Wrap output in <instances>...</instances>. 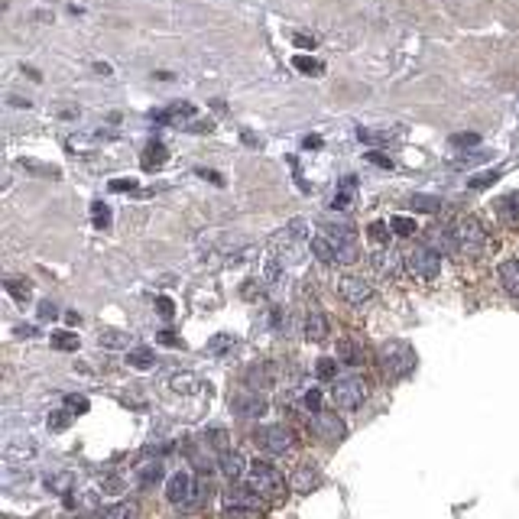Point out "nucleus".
<instances>
[{
    "mask_svg": "<svg viewBox=\"0 0 519 519\" xmlns=\"http://www.w3.org/2000/svg\"><path fill=\"white\" fill-rule=\"evenodd\" d=\"M451 230H454V263L477 267V263H484L490 257L493 237H490V228L477 214H458L451 221Z\"/></svg>",
    "mask_w": 519,
    "mask_h": 519,
    "instance_id": "obj_1",
    "label": "nucleus"
},
{
    "mask_svg": "<svg viewBox=\"0 0 519 519\" xmlns=\"http://www.w3.org/2000/svg\"><path fill=\"white\" fill-rule=\"evenodd\" d=\"M403 260H406V276L413 279L415 286L422 289H438L445 283V263L448 257L435 250V247H428L425 240H409L403 247Z\"/></svg>",
    "mask_w": 519,
    "mask_h": 519,
    "instance_id": "obj_2",
    "label": "nucleus"
},
{
    "mask_svg": "<svg viewBox=\"0 0 519 519\" xmlns=\"http://www.w3.org/2000/svg\"><path fill=\"white\" fill-rule=\"evenodd\" d=\"M374 370L380 376V383L393 386V383L406 380V376L415 370V351L406 341L393 337V341H383L374 354Z\"/></svg>",
    "mask_w": 519,
    "mask_h": 519,
    "instance_id": "obj_3",
    "label": "nucleus"
},
{
    "mask_svg": "<svg viewBox=\"0 0 519 519\" xmlns=\"http://www.w3.org/2000/svg\"><path fill=\"white\" fill-rule=\"evenodd\" d=\"M247 484H250V487L263 496V503H267L269 510L283 506L286 500H289V493H292V487L286 484L283 471H279L273 461H267V458L250 461V467H247Z\"/></svg>",
    "mask_w": 519,
    "mask_h": 519,
    "instance_id": "obj_4",
    "label": "nucleus"
},
{
    "mask_svg": "<svg viewBox=\"0 0 519 519\" xmlns=\"http://www.w3.org/2000/svg\"><path fill=\"white\" fill-rule=\"evenodd\" d=\"M253 442L257 448L267 454V458L276 461H286V458H296L298 448H302V438H298L296 425L289 422H269V425H260L253 432Z\"/></svg>",
    "mask_w": 519,
    "mask_h": 519,
    "instance_id": "obj_5",
    "label": "nucleus"
},
{
    "mask_svg": "<svg viewBox=\"0 0 519 519\" xmlns=\"http://www.w3.org/2000/svg\"><path fill=\"white\" fill-rule=\"evenodd\" d=\"M335 292H337V298H341L344 306H351V308H370V306H374V298H376L374 279L364 276V273H354V269L337 273Z\"/></svg>",
    "mask_w": 519,
    "mask_h": 519,
    "instance_id": "obj_6",
    "label": "nucleus"
},
{
    "mask_svg": "<svg viewBox=\"0 0 519 519\" xmlns=\"http://www.w3.org/2000/svg\"><path fill=\"white\" fill-rule=\"evenodd\" d=\"M328 396H331V406H335L337 413H357L360 406L367 403V396H370V383L357 374L337 376V380L331 383Z\"/></svg>",
    "mask_w": 519,
    "mask_h": 519,
    "instance_id": "obj_7",
    "label": "nucleus"
},
{
    "mask_svg": "<svg viewBox=\"0 0 519 519\" xmlns=\"http://www.w3.org/2000/svg\"><path fill=\"white\" fill-rule=\"evenodd\" d=\"M306 425H308V435L321 445H337V442H344V435H347V425H344V419L337 415V409L335 413H331V409H318V413H312L306 419Z\"/></svg>",
    "mask_w": 519,
    "mask_h": 519,
    "instance_id": "obj_8",
    "label": "nucleus"
},
{
    "mask_svg": "<svg viewBox=\"0 0 519 519\" xmlns=\"http://www.w3.org/2000/svg\"><path fill=\"white\" fill-rule=\"evenodd\" d=\"M370 269H374V279L399 283L406 276L403 250H396V247H374V250H370Z\"/></svg>",
    "mask_w": 519,
    "mask_h": 519,
    "instance_id": "obj_9",
    "label": "nucleus"
},
{
    "mask_svg": "<svg viewBox=\"0 0 519 519\" xmlns=\"http://www.w3.org/2000/svg\"><path fill=\"white\" fill-rule=\"evenodd\" d=\"M321 234L331 240V247H335V257H337V267H354L360 260V247H357V234H354V228H347V224H341V228H335V224H321Z\"/></svg>",
    "mask_w": 519,
    "mask_h": 519,
    "instance_id": "obj_10",
    "label": "nucleus"
},
{
    "mask_svg": "<svg viewBox=\"0 0 519 519\" xmlns=\"http://www.w3.org/2000/svg\"><path fill=\"white\" fill-rule=\"evenodd\" d=\"M230 409H234V415H240V419H263L269 409V399L263 389H240V393H234V399H230Z\"/></svg>",
    "mask_w": 519,
    "mask_h": 519,
    "instance_id": "obj_11",
    "label": "nucleus"
},
{
    "mask_svg": "<svg viewBox=\"0 0 519 519\" xmlns=\"http://www.w3.org/2000/svg\"><path fill=\"white\" fill-rule=\"evenodd\" d=\"M335 357L341 360V367H351V370H360V367L370 364V351L367 344L360 341L357 335H341L335 341Z\"/></svg>",
    "mask_w": 519,
    "mask_h": 519,
    "instance_id": "obj_12",
    "label": "nucleus"
},
{
    "mask_svg": "<svg viewBox=\"0 0 519 519\" xmlns=\"http://www.w3.org/2000/svg\"><path fill=\"white\" fill-rule=\"evenodd\" d=\"M493 283L506 298L519 302V257H503L493 267Z\"/></svg>",
    "mask_w": 519,
    "mask_h": 519,
    "instance_id": "obj_13",
    "label": "nucleus"
},
{
    "mask_svg": "<svg viewBox=\"0 0 519 519\" xmlns=\"http://www.w3.org/2000/svg\"><path fill=\"white\" fill-rule=\"evenodd\" d=\"M318 484H321V467L315 464V461H298V464L292 467L289 487H292V493H296V496L312 493Z\"/></svg>",
    "mask_w": 519,
    "mask_h": 519,
    "instance_id": "obj_14",
    "label": "nucleus"
},
{
    "mask_svg": "<svg viewBox=\"0 0 519 519\" xmlns=\"http://www.w3.org/2000/svg\"><path fill=\"white\" fill-rule=\"evenodd\" d=\"M199 493L195 490V477H191L189 471H176L172 477H169V487H166V500L172 506H189L191 496Z\"/></svg>",
    "mask_w": 519,
    "mask_h": 519,
    "instance_id": "obj_15",
    "label": "nucleus"
},
{
    "mask_svg": "<svg viewBox=\"0 0 519 519\" xmlns=\"http://www.w3.org/2000/svg\"><path fill=\"white\" fill-rule=\"evenodd\" d=\"M276 376H279V367H276L273 360H257V364L247 367L244 383L253 389H269L276 383Z\"/></svg>",
    "mask_w": 519,
    "mask_h": 519,
    "instance_id": "obj_16",
    "label": "nucleus"
},
{
    "mask_svg": "<svg viewBox=\"0 0 519 519\" xmlns=\"http://www.w3.org/2000/svg\"><path fill=\"white\" fill-rule=\"evenodd\" d=\"M493 218L503 224V228H519V195L516 191L500 195V199L493 201Z\"/></svg>",
    "mask_w": 519,
    "mask_h": 519,
    "instance_id": "obj_17",
    "label": "nucleus"
},
{
    "mask_svg": "<svg viewBox=\"0 0 519 519\" xmlns=\"http://www.w3.org/2000/svg\"><path fill=\"white\" fill-rule=\"evenodd\" d=\"M328 335H331L328 315L321 312V308H308V315H306V337L312 344H321V341H328Z\"/></svg>",
    "mask_w": 519,
    "mask_h": 519,
    "instance_id": "obj_18",
    "label": "nucleus"
},
{
    "mask_svg": "<svg viewBox=\"0 0 519 519\" xmlns=\"http://www.w3.org/2000/svg\"><path fill=\"white\" fill-rule=\"evenodd\" d=\"M247 467H250V464L244 461L240 451H224V454H218V471H221L228 481H234V484L247 474Z\"/></svg>",
    "mask_w": 519,
    "mask_h": 519,
    "instance_id": "obj_19",
    "label": "nucleus"
},
{
    "mask_svg": "<svg viewBox=\"0 0 519 519\" xmlns=\"http://www.w3.org/2000/svg\"><path fill=\"white\" fill-rule=\"evenodd\" d=\"M94 519H140V506L133 500H121V503H111V506H101L94 513Z\"/></svg>",
    "mask_w": 519,
    "mask_h": 519,
    "instance_id": "obj_20",
    "label": "nucleus"
},
{
    "mask_svg": "<svg viewBox=\"0 0 519 519\" xmlns=\"http://www.w3.org/2000/svg\"><path fill=\"white\" fill-rule=\"evenodd\" d=\"M166 160H169V150H166V143H160V140H153V143H146L143 156H140V166H143L146 172H153V169L166 166Z\"/></svg>",
    "mask_w": 519,
    "mask_h": 519,
    "instance_id": "obj_21",
    "label": "nucleus"
},
{
    "mask_svg": "<svg viewBox=\"0 0 519 519\" xmlns=\"http://www.w3.org/2000/svg\"><path fill=\"white\" fill-rule=\"evenodd\" d=\"M308 244H312V257L318 260V263H325V267H337V257H335V247H331V240L325 234H315L312 240H308Z\"/></svg>",
    "mask_w": 519,
    "mask_h": 519,
    "instance_id": "obj_22",
    "label": "nucleus"
},
{
    "mask_svg": "<svg viewBox=\"0 0 519 519\" xmlns=\"http://www.w3.org/2000/svg\"><path fill=\"white\" fill-rule=\"evenodd\" d=\"M221 519H267V506H237V503H224Z\"/></svg>",
    "mask_w": 519,
    "mask_h": 519,
    "instance_id": "obj_23",
    "label": "nucleus"
},
{
    "mask_svg": "<svg viewBox=\"0 0 519 519\" xmlns=\"http://www.w3.org/2000/svg\"><path fill=\"white\" fill-rule=\"evenodd\" d=\"M133 477H137L140 487H153V484L162 481V464H160V461H146V464L137 467V474H133Z\"/></svg>",
    "mask_w": 519,
    "mask_h": 519,
    "instance_id": "obj_24",
    "label": "nucleus"
},
{
    "mask_svg": "<svg viewBox=\"0 0 519 519\" xmlns=\"http://www.w3.org/2000/svg\"><path fill=\"white\" fill-rule=\"evenodd\" d=\"M389 228H393L396 237H409V240L419 234V221L409 218V214H393V218H389Z\"/></svg>",
    "mask_w": 519,
    "mask_h": 519,
    "instance_id": "obj_25",
    "label": "nucleus"
},
{
    "mask_svg": "<svg viewBox=\"0 0 519 519\" xmlns=\"http://www.w3.org/2000/svg\"><path fill=\"white\" fill-rule=\"evenodd\" d=\"M367 240L374 247H389V240H393V228H389L386 221H370L367 224Z\"/></svg>",
    "mask_w": 519,
    "mask_h": 519,
    "instance_id": "obj_26",
    "label": "nucleus"
},
{
    "mask_svg": "<svg viewBox=\"0 0 519 519\" xmlns=\"http://www.w3.org/2000/svg\"><path fill=\"white\" fill-rule=\"evenodd\" d=\"M127 364L137 367V370H150V367H156V354L150 351V347H133V351L127 354Z\"/></svg>",
    "mask_w": 519,
    "mask_h": 519,
    "instance_id": "obj_27",
    "label": "nucleus"
},
{
    "mask_svg": "<svg viewBox=\"0 0 519 519\" xmlns=\"http://www.w3.org/2000/svg\"><path fill=\"white\" fill-rule=\"evenodd\" d=\"M292 69H298L302 75H312V78L325 75V65H321L318 59H312V55H296V59H292Z\"/></svg>",
    "mask_w": 519,
    "mask_h": 519,
    "instance_id": "obj_28",
    "label": "nucleus"
},
{
    "mask_svg": "<svg viewBox=\"0 0 519 519\" xmlns=\"http://www.w3.org/2000/svg\"><path fill=\"white\" fill-rule=\"evenodd\" d=\"M337 364H341L337 357H318V364H315V376L325 380V383H335L337 380Z\"/></svg>",
    "mask_w": 519,
    "mask_h": 519,
    "instance_id": "obj_29",
    "label": "nucleus"
},
{
    "mask_svg": "<svg viewBox=\"0 0 519 519\" xmlns=\"http://www.w3.org/2000/svg\"><path fill=\"white\" fill-rule=\"evenodd\" d=\"M205 442L208 448L214 451V454H224V451H230V438L224 428H211V432H205Z\"/></svg>",
    "mask_w": 519,
    "mask_h": 519,
    "instance_id": "obj_30",
    "label": "nucleus"
},
{
    "mask_svg": "<svg viewBox=\"0 0 519 519\" xmlns=\"http://www.w3.org/2000/svg\"><path fill=\"white\" fill-rule=\"evenodd\" d=\"M7 292L16 298V302H26V298L33 296V286L26 283L23 276H10V279H7Z\"/></svg>",
    "mask_w": 519,
    "mask_h": 519,
    "instance_id": "obj_31",
    "label": "nucleus"
},
{
    "mask_svg": "<svg viewBox=\"0 0 519 519\" xmlns=\"http://www.w3.org/2000/svg\"><path fill=\"white\" fill-rule=\"evenodd\" d=\"M52 347L55 351H78V335L75 331H52Z\"/></svg>",
    "mask_w": 519,
    "mask_h": 519,
    "instance_id": "obj_32",
    "label": "nucleus"
},
{
    "mask_svg": "<svg viewBox=\"0 0 519 519\" xmlns=\"http://www.w3.org/2000/svg\"><path fill=\"white\" fill-rule=\"evenodd\" d=\"M130 337L123 335V331H101L98 335V344L101 347H107V351H117V347H127Z\"/></svg>",
    "mask_w": 519,
    "mask_h": 519,
    "instance_id": "obj_33",
    "label": "nucleus"
},
{
    "mask_svg": "<svg viewBox=\"0 0 519 519\" xmlns=\"http://www.w3.org/2000/svg\"><path fill=\"white\" fill-rule=\"evenodd\" d=\"M91 224L98 230L111 228V208H107L104 201H94V205H91Z\"/></svg>",
    "mask_w": 519,
    "mask_h": 519,
    "instance_id": "obj_34",
    "label": "nucleus"
},
{
    "mask_svg": "<svg viewBox=\"0 0 519 519\" xmlns=\"http://www.w3.org/2000/svg\"><path fill=\"white\" fill-rule=\"evenodd\" d=\"M409 205L415 208V211H428V214H435L438 208H442V201L438 199H428V195H413V201Z\"/></svg>",
    "mask_w": 519,
    "mask_h": 519,
    "instance_id": "obj_35",
    "label": "nucleus"
},
{
    "mask_svg": "<svg viewBox=\"0 0 519 519\" xmlns=\"http://www.w3.org/2000/svg\"><path fill=\"white\" fill-rule=\"evenodd\" d=\"M302 406H306V413L312 415V413H318L321 409V389H306V393H302Z\"/></svg>",
    "mask_w": 519,
    "mask_h": 519,
    "instance_id": "obj_36",
    "label": "nucleus"
},
{
    "mask_svg": "<svg viewBox=\"0 0 519 519\" xmlns=\"http://www.w3.org/2000/svg\"><path fill=\"white\" fill-rule=\"evenodd\" d=\"M23 169L26 172H39L43 179H59V169L55 166H43V162H33V160H23Z\"/></svg>",
    "mask_w": 519,
    "mask_h": 519,
    "instance_id": "obj_37",
    "label": "nucleus"
},
{
    "mask_svg": "<svg viewBox=\"0 0 519 519\" xmlns=\"http://www.w3.org/2000/svg\"><path fill=\"white\" fill-rule=\"evenodd\" d=\"M228 347H234V337H230V335H218V337L208 341V351H211V354H224Z\"/></svg>",
    "mask_w": 519,
    "mask_h": 519,
    "instance_id": "obj_38",
    "label": "nucleus"
},
{
    "mask_svg": "<svg viewBox=\"0 0 519 519\" xmlns=\"http://www.w3.org/2000/svg\"><path fill=\"white\" fill-rule=\"evenodd\" d=\"M496 179H500V169H493V172H484V176H477V179H471V189H487V185H493Z\"/></svg>",
    "mask_w": 519,
    "mask_h": 519,
    "instance_id": "obj_39",
    "label": "nucleus"
},
{
    "mask_svg": "<svg viewBox=\"0 0 519 519\" xmlns=\"http://www.w3.org/2000/svg\"><path fill=\"white\" fill-rule=\"evenodd\" d=\"M107 189L111 191H137V179H111Z\"/></svg>",
    "mask_w": 519,
    "mask_h": 519,
    "instance_id": "obj_40",
    "label": "nucleus"
},
{
    "mask_svg": "<svg viewBox=\"0 0 519 519\" xmlns=\"http://www.w3.org/2000/svg\"><path fill=\"white\" fill-rule=\"evenodd\" d=\"M65 409H69V413H88V399L84 396H65Z\"/></svg>",
    "mask_w": 519,
    "mask_h": 519,
    "instance_id": "obj_41",
    "label": "nucleus"
},
{
    "mask_svg": "<svg viewBox=\"0 0 519 519\" xmlns=\"http://www.w3.org/2000/svg\"><path fill=\"white\" fill-rule=\"evenodd\" d=\"M156 312H160L166 321L172 318V315H176V306H172V298H166V296H160V298H156Z\"/></svg>",
    "mask_w": 519,
    "mask_h": 519,
    "instance_id": "obj_42",
    "label": "nucleus"
},
{
    "mask_svg": "<svg viewBox=\"0 0 519 519\" xmlns=\"http://www.w3.org/2000/svg\"><path fill=\"white\" fill-rule=\"evenodd\" d=\"M477 143H481L477 133H454L451 137V146H477Z\"/></svg>",
    "mask_w": 519,
    "mask_h": 519,
    "instance_id": "obj_43",
    "label": "nucleus"
},
{
    "mask_svg": "<svg viewBox=\"0 0 519 519\" xmlns=\"http://www.w3.org/2000/svg\"><path fill=\"white\" fill-rule=\"evenodd\" d=\"M49 428L52 432H65L69 428V413H52L49 415Z\"/></svg>",
    "mask_w": 519,
    "mask_h": 519,
    "instance_id": "obj_44",
    "label": "nucleus"
},
{
    "mask_svg": "<svg viewBox=\"0 0 519 519\" xmlns=\"http://www.w3.org/2000/svg\"><path fill=\"white\" fill-rule=\"evenodd\" d=\"M367 162H374V166H380V169H393V160H389V156H383V153H376V150H370V153H367Z\"/></svg>",
    "mask_w": 519,
    "mask_h": 519,
    "instance_id": "obj_45",
    "label": "nucleus"
},
{
    "mask_svg": "<svg viewBox=\"0 0 519 519\" xmlns=\"http://www.w3.org/2000/svg\"><path fill=\"white\" fill-rule=\"evenodd\" d=\"M185 130H191V133H211L214 123L211 121H191V123H185Z\"/></svg>",
    "mask_w": 519,
    "mask_h": 519,
    "instance_id": "obj_46",
    "label": "nucleus"
},
{
    "mask_svg": "<svg viewBox=\"0 0 519 519\" xmlns=\"http://www.w3.org/2000/svg\"><path fill=\"white\" fill-rule=\"evenodd\" d=\"M292 43H296L298 49H308V52H312V49L318 46V43H315L312 36H306V33H296V36H292Z\"/></svg>",
    "mask_w": 519,
    "mask_h": 519,
    "instance_id": "obj_47",
    "label": "nucleus"
},
{
    "mask_svg": "<svg viewBox=\"0 0 519 519\" xmlns=\"http://www.w3.org/2000/svg\"><path fill=\"white\" fill-rule=\"evenodd\" d=\"M55 315H59V308H55L52 302H49V298H46V302H39V318H43V321L55 318Z\"/></svg>",
    "mask_w": 519,
    "mask_h": 519,
    "instance_id": "obj_48",
    "label": "nucleus"
},
{
    "mask_svg": "<svg viewBox=\"0 0 519 519\" xmlns=\"http://www.w3.org/2000/svg\"><path fill=\"white\" fill-rule=\"evenodd\" d=\"M72 484V474H62V477H49V487L52 490H69Z\"/></svg>",
    "mask_w": 519,
    "mask_h": 519,
    "instance_id": "obj_49",
    "label": "nucleus"
},
{
    "mask_svg": "<svg viewBox=\"0 0 519 519\" xmlns=\"http://www.w3.org/2000/svg\"><path fill=\"white\" fill-rule=\"evenodd\" d=\"M191 383H195V380H191L189 374H185V376H172V389H191Z\"/></svg>",
    "mask_w": 519,
    "mask_h": 519,
    "instance_id": "obj_50",
    "label": "nucleus"
},
{
    "mask_svg": "<svg viewBox=\"0 0 519 519\" xmlns=\"http://www.w3.org/2000/svg\"><path fill=\"white\" fill-rule=\"evenodd\" d=\"M199 176H201V179H211L214 185H224V179L218 176V172H211V169H199Z\"/></svg>",
    "mask_w": 519,
    "mask_h": 519,
    "instance_id": "obj_51",
    "label": "nucleus"
},
{
    "mask_svg": "<svg viewBox=\"0 0 519 519\" xmlns=\"http://www.w3.org/2000/svg\"><path fill=\"white\" fill-rule=\"evenodd\" d=\"M160 341H162V344H169V347H176V344H182L176 335H172V331H160Z\"/></svg>",
    "mask_w": 519,
    "mask_h": 519,
    "instance_id": "obj_52",
    "label": "nucleus"
},
{
    "mask_svg": "<svg viewBox=\"0 0 519 519\" xmlns=\"http://www.w3.org/2000/svg\"><path fill=\"white\" fill-rule=\"evenodd\" d=\"M94 72H98V75H111V65H107V62H94Z\"/></svg>",
    "mask_w": 519,
    "mask_h": 519,
    "instance_id": "obj_53",
    "label": "nucleus"
},
{
    "mask_svg": "<svg viewBox=\"0 0 519 519\" xmlns=\"http://www.w3.org/2000/svg\"><path fill=\"white\" fill-rule=\"evenodd\" d=\"M321 146V137H306V150H318Z\"/></svg>",
    "mask_w": 519,
    "mask_h": 519,
    "instance_id": "obj_54",
    "label": "nucleus"
},
{
    "mask_svg": "<svg viewBox=\"0 0 519 519\" xmlns=\"http://www.w3.org/2000/svg\"><path fill=\"white\" fill-rule=\"evenodd\" d=\"M244 143H247V146H260V140L253 137V133H247V130H244Z\"/></svg>",
    "mask_w": 519,
    "mask_h": 519,
    "instance_id": "obj_55",
    "label": "nucleus"
},
{
    "mask_svg": "<svg viewBox=\"0 0 519 519\" xmlns=\"http://www.w3.org/2000/svg\"><path fill=\"white\" fill-rule=\"evenodd\" d=\"M65 321H69V325H78V321H82V315H78V312H69V315H65Z\"/></svg>",
    "mask_w": 519,
    "mask_h": 519,
    "instance_id": "obj_56",
    "label": "nucleus"
}]
</instances>
